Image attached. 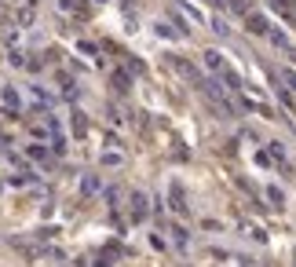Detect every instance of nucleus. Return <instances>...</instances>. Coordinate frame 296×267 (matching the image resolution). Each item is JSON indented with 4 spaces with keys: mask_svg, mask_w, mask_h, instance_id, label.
<instances>
[{
    "mask_svg": "<svg viewBox=\"0 0 296 267\" xmlns=\"http://www.w3.org/2000/svg\"><path fill=\"white\" fill-rule=\"evenodd\" d=\"M267 37H271V41H274V44H285V33H282V30H271V33H267Z\"/></svg>",
    "mask_w": 296,
    "mask_h": 267,
    "instance_id": "13",
    "label": "nucleus"
},
{
    "mask_svg": "<svg viewBox=\"0 0 296 267\" xmlns=\"http://www.w3.org/2000/svg\"><path fill=\"white\" fill-rule=\"evenodd\" d=\"M201 88L209 91V99H219V103H223V95H227L223 85H216V81H201Z\"/></svg>",
    "mask_w": 296,
    "mask_h": 267,
    "instance_id": "5",
    "label": "nucleus"
},
{
    "mask_svg": "<svg viewBox=\"0 0 296 267\" xmlns=\"http://www.w3.org/2000/svg\"><path fill=\"white\" fill-rule=\"evenodd\" d=\"M114 88H117V91H128V88H132V77H128L125 70H117V73H114Z\"/></svg>",
    "mask_w": 296,
    "mask_h": 267,
    "instance_id": "7",
    "label": "nucleus"
},
{
    "mask_svg": "<svg viewBox=\"0 0 296 267\" xmlns=\"http://www.w3.org/2000/svg\"><path fill=\"white\" fill-rule=\"evenodd\" d=\"M169 198H172V209H175V213H187V201H183V187H179V183H172Z\"/></svg>",
    "mask_w": 296,
    "mask_h": 267,
    "instance_id": "3",
    "label": "nucleus"
},
{
    "mask_svg": "<svg viewBox=\"0 0 296 267\" xmlns=\"http://www.w3.org/2000/svg\"><path fill=\"white\" fill-rule=\"evenodd\" d=\"M267 198H271V201H274V205H278V209L285 205V198H282V190H278V187H271V190H267Z\"/></svg>",
    "mask_w": 296,
    "mask_h": 267,
    "instance_id": "11",
    "label": "nucleus"
},
{
    "mask_svg": "<svg viewBox=\"0 0 296 267\" xmlns=\"http://www.w3.org/2000/svg\"><path fill=\"white\" fill-rule=\"evenodd\" d=\"M26 154H30L33 161H44V158H48V146H30V150H26Z\"/></svg>",
    "mask_w": 296,
    "mask_h": 267,
    "instance_id": "10",
    "label": "nucleus"
},
{
    "mask_svg": "<svg viewBox=\"0 0 296 267\" xmlns=\"http://www.w3.org/2000/svg\"><path fill=\"white\" fill-rule=\"evenodd\" d=\"M4 103H7V110H18V91L15 88H4Z\"/></svg>",
    "mask_w": 296,
    "mask_h": 267,
    "instance_id": "9",
    "label": "nucleus"
},
{
    "mask_svg": "<svg viewBox=\"0 0 296 267\" xmlns=\"http://www.w3.org/2000/svg\"><path fill=\"white\" fill-rule=\"evenodd\" d=\"M219 77H223V85H227V88H242V77H238L234 70H227V66H223V70H219Z\"/></svg>",
    "mask_w": 296,
    "mask_h": 267,
    "instance_id": "6",
    "label": "nucleus"
},
{
    "mask_svg": "<svg viewBox=\"0 0 296 267\" xmlns=\"http://www.w3.org/2000/svg\"><path fill=\"white\" fill-rule=\"evenodd\" d=\"M81 190H85L88 198L99 194V190H103V179H99V176H85V179H81Z\"/></svg>",
    "mask_w": 296,
    "mask_h": 267,
    "instance_id": "4",
    "label": "nucleus"
},
{
    "mask_svg": "<svg viewBox=\"0 0 296 267\" xmlns=\"http://www.w3.org/2000/svg\"><path fill=\"white\" fill-rule=\"evenodd\" d=\"M245 26H249L253 33H271V22H267L263 15H249V18H245Z\"/></svg>",
    "mask_w": 296,
    "mask_h": 267,
    "instance_id": "2",
    "label": "nucleus"
},
{
    "mask_svg": "<svg viewBox=\"0 0 296 267\" xmlns=\"http://www.w3.org/2000/svg\"><path fill=\"white\" fill-rule=\"evenodd\" d=\"M205 62H209V70H216V73H219V70L227 66V62L219 59V51H205Z\"/></svg>",
    "mask_w": 296,
    "mask_h": 267,
    "instance_id": "8",
    "label": "nucleus"
},
{
    "mask_svg": "<svg viewBox=\"0 0 296 267\" xmlns=\"http://www.w3.org/2000/svg\"><path fill=\"white\" fill-rule=\"evenodd\" d=\"M128 209H132V223L146 220V194H143V190H132V201H128Z\"/></svg>",
    "mask_w": 296,
    "mask_h": 267,
    "instance_id": "1",
    "label": "nucleus"
},
{
    "mask_svg": "<svg viewBox=\"0 0 296 267\" xmlns=\"http://www.w3.org/2000/svg\"><path fill=\"white\" fill-rule=\"evenodd\" d=\"M282 81H285L289 88H296V73H293V70H282Z\"/></svg>",
    "mask_w": 296,
    "mask_h": 267,
    "instance_id": "12",
    "label": "nucleus"
}]
</instances>
